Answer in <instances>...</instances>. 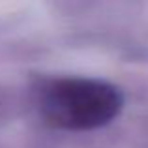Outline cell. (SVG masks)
<instances>
[{
    "label": "cell",
    "mask_w": 148,
    "mask_h": 148,
    "mask_svg": "<svg viewBox=\"0 0 148 148\" xmlns=\"http://www.w3.org/2000/svg\"><path fill=\"white\" fill-rule=\"evenodd\" d=\"M122 109L118 88L98 79L68 77L51 83L41 94L45 120L62 130H94L109 124Z\"/></svg>",
    "instance_id": "cell-1"
}]
</instances>
